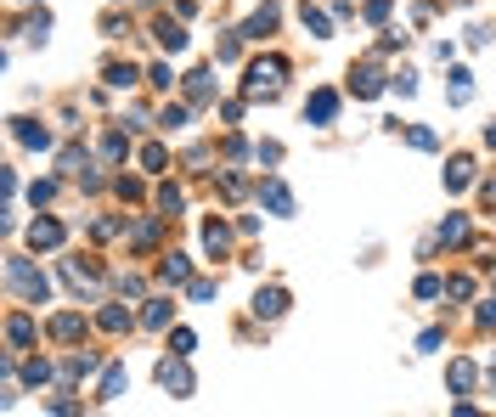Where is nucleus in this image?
Segmentation results:
<instances>
[{
	"label": "nucleus",
	"mask_w": 496,
	"mask_h": 417,
	"mask_svg": "<svg viewBox=\"0 0 496 417\" xmlns=\"http://www.w3.org/2000/svg\"><path fill=\"white\" fill-rule=\"evenodd\" d=\"M282 74H288V63H282V57H265V63H254V68H248V96H254V102H259V96H265V102H271V96H276V80H282Z\"/></svg>",
	"instance_id": "1"
},
{
	"label": "nucleus",
	"mask_w": 496,
	"mask_h": 417,
	"mask_svg": "<svg viewBox=\"0 0 496 417\" xmlns=\"http://www.w3.org/2000/svg\"><path fill=\"white\" fill-rule=\"evenodd\" d=\"M6 276H11V288H17L23 299H34V305L45 299V276H40L28 259H11V265H6Z\"/></svg>",
	"instance_id": "2"
},
{
	"label": "nucleus",
	"mask_w": 496,
	"mask_h": 417,
	"mask_svg": "<svg viewBox=\"0 0 496 417\" xmlns=\"http://www.w3.org/2000/svg\"><path fill=\"white\" fill-rule=\"evenodd\" d=\"M158 384H164L169 395H192V367H186V355H169L164 367H158Z\"/></svg>",
	"instance_id": "3"
},
{
	"label": "nucleus",
	"mask_w": 496,
	"mask_h": 417,
	"mask_svg": "<svg viewBox=\"0 0 496 417\" xmlns=\"http://www.w3.org/2000/svg\"><path fill=\"white\" fill-rule=\"evenodd\" d=\"M282 310H288V288H259V293H254V316L276 322Z\"/></svg>",
	"instance_id": "4"
},
{
	"label": "nucleus",
	"mask_w": 496,
	"mask_h": 417,
	"mask_svg": "<svg viewBox=\"0 0 496 417\" xmlns=\"http://www.w3.org/2000/svg\"><path fill=\"white\" fill-rule=\"evenodd\" d=\"M350 90H355V96H361V102H372V96H378V90H384V74H378V68H372V63H367V68H355V74H350Z\"/></svg>",
	"instance_id": "5"
},
{
	"label": "nucleus",
	"mask_w": 496,
	"mask_h": 417,
	"mask_svg": "<svg viewBox=\"0 0 496 417\" xmlns=\"http://www.w3.org/2000/svg\"><path fill=\"white\" fill-rule=\"evenodd\" d=\"M259 197H265V203H271V215H293V192H288V186H282V180H276V175H271V180H265V186H259Z\"/></svg>",
	"instance_id": "6"
},
{
	"label": "nucleus",
	"mask_w": 496,
	"mask_h": 417,
	"mask_svg": "<svg viewBox=\"0 0 496 417\" xmlns=\"http://www.w3.org/2000/svg\"><path fill=\"white\" fill-rule=\"evenodd\" d=\"M57 243H63V226L57 220H34L28 226V249H57Z\"/></svg>",
	"instance_id": "7"
},
{
	"label": "nucleus",
	"mask_w": 496,
	"mask_h": 417,
	"mask_svg": "<svg viewBox=\"0 0 496 417\" xmlns=\"http://www.w3.org/2000/svg\"><path fill=\"white\" fill-rule=\"evenodd\" d=\"M276 17H282V11H276V6H259V11H254V17H248V40H265V34H271V28H276Z\"/></svg>",
	"instance_id": "8"
},
{
	"label": "nucleus",
	"mask_w": 496,
	"mask_h": 417,
	"mask_svg": "<svg viewBox=\"0 0 496 417\" xmlns=\"http://www.w3.org/2000/svg\"><path fill=\"white\" fill-rule=\"evenodd\" d=\"M305 113H311V119H316V124H328L333 113H338V96H333V90H316V96H311V102H305Z\"/></svg>",
	"instance_id": "9"
},
{
	"label": "nucleus",
	"mask_w": 496,
	"mask_h": 417,
	"mask_svg": "<svg viewBox=\"0 0 496 417\" xmlns=\"http://www.w3.org/2000/svg\"><path fill=\"white\" fill-rule=\"evenodd\" d=\"M158 45H164V51H186V28H180L175 17H158Z\"/></svg>",
	"instance_id": "10"
},
{
	"label": "nucleus",
	"mask_w": 496,
	"mask_h": 417,
	"mask_svg": "<svg viewBox=\"0 0 496 417\" xmlns=\"http://www.w3.org/2000/svg\"><path fill=\"white\" fill-rule=\"evenodd\" d=\"M468 180H474V158H463V153H457V158H451V169H446V186H451V192H463Z\"/></svg>",
	"instance_id": "11"
},
{
	"label": "nucleus",
	"mask_w": 496,
	"mask_h": 417,
	"mask_svg": "<svg viewBox=\"0 0 496 417\" xmlns=\"http://www.w3.org/2000/svg\"><path fill=\"white\" fill-rule=\"evenodd\" d=\"M474 378H480V367H474V361H451V389H457V395H468V389H474Z\"/></svg>",
	"instance_id": "12"
},
{
	"label": "nucleus",
	"mask_w": 496,
	"mask_h": 417,
	"mask_svg": "<svg viewBox=\"0 0 496 417\" xmlns=\"http://www.w3.org/2000/svg\"><path fill=\"white\" fill-rule=\"evenodd\" d=\"M17 141H23V147H51V136H45L34 119H17Z\"/></svg>",
	"instance_id": "13"
},
{
	"label": "nucleus",
	"mask_w": 496,
	"mask_h": 417,
	"mask_svg": "<svg viewBox=\"0 0 496 417\" xmlns=\"http://www.w3.org/2000/svg\"><path fill=\"white\" fill-rule=\"evenodd\" d=\"M440 243H451V249H463V243H468V220H463V215H451V220L440 226Z\"/></svg>",
	"instance_id": "14"
},
{
	"label": "nucleus",
	"mask_w": 496,
	"mask_h": 417,
	"mask_svg": "<svg viewBox=\"0 0 496 417\" xmlns=\"http://www.w3.org/2000/svg\"><path fill=\"white\" fill-rule=\"evenodd\" d=\"M226 243H232L226 226H220V220H203V249H209V254H226Z\"/></svg>",
	"instance_id": "15"
},
{
	"label": "nucleus",
	"mask_w": 496,
	"mask_h": 417,
	"mask_svg": "<svg viewBox=\"0 0 496 417\" xmlns=\"http://www.w3.org/2000/svg\"><path fill=\"white\" fill-rule=\"evenodd\" d=\"M6 338H11V350H23V344L34 338V322H28V316H11V322H6Z\"/></svg>",
	"instance_id": "16"
},
{
	"label": "nucleus",
	"mask_w": 496,
	"mask_h": 417,
	"mask_svg": "<svg viewBox=\"0 0 496 417\" xmlns=\"http://www.w3.org/2000/svg\"><path fill=\"white\" fill-rule=\"evenodd\" d=\"M96 322H102L107 333H124V327H130V310H124V305H107V310H102Z\"/></svg>",
	"instance_id": "17"
},
{
	"label": "nucleus",
	"mask_w": 496,
	"mask_h": 417,
	"mask_svg": "<svg viewBox=\"0 0 496 417\" xmlns=\"http://www.w3.org/2000/svg\"><path fill=\"white\" fill-rule=\"evenodd\" d=\"M299 23H305V28H311V34H316V40H328V11H316V6H305V11H299Z\"/></svg>",
	"instance_id": "18"
},
{
	"label": "nucleus",
	"mask_w": 496,
	"mask_h": 417,
	"mask_svg": "<svg viewBox=\"0 0 496 417\" xmlns=\"http://www.w3.org/2000/svg\"><path fill=\"white\" fill-rule=\"evenodd\" d=\"M186 276H192L186 254H169V259H164V282H186Z\"/></svg>",
	"instance_id": "19"
},
{
	"label": "nucleus",
	"mask_w": 496,
	"mask_h": 417,
	"mask_svg": "<svg viewBox=\"0 0 496 417\" xmlns=\"http://www.w3.org/2000/svg\"><path fill=\"white\" fill-rule=\"evenodd\" d=\"M80 327H85V322H80V316H74V310H68V316H57V322H51V333H57V338H80Z\"/></svg>",
	"instance_id": "20"
},
{
	"label": "nucleus",
	"mask_w": 496,
	"mask_h": 417,
	"mask_svg": "<svg viewBox=\"0 0 496 417\" xmlns=\"http://www.w3.org/2000/svg\"><path fill=\"white\" fill-rule=\"evenodd\" d=\"M124 389V367H107V378H102V401H113Z\"/></svg>",
	"instance_id": "21"
},
{
	"label": "nucleus",
	"mask_w": 496,
	"mask_h": 417,
	"mask_svg": "<svg viewBox=\"0 0 496 417\" xmlns=\"http://www.w3.org/2000/svg\"><path fill=\"white\" fill-rule=\"evenodd\" d=\"M468 96H474V85H468V74H463V68H457V74H451V102H457V107H463V102H468Z\"/></svg>",
	"instance_id": "22"
},
{
	"label": "nucleus",
	"mask_w": 496,
	"mask_h": 417,
	"mask_svg": "<svg viewBox=\"0 0 496 417\" xmlns=\"http://www.w3.org/2000/svg\"><path fill=\"white\" fill-rule=\"evenodd\" d=\"M107 85H119V90H124V85H136V68H124V63H107Z\"/></svg>",
	"instance_id": "23"
},
{
	"label": "nucleus",
	"mask_w": 496,
	"mask_h": 417,
	"mask_svg": "<svg viewBox=\"0 0 496 417\" xmlns=\"http://www.w3.org/2000/svg\"><path fill=\"white\" fill-rule=\"evenodd\" d=\"M153 237H158V226H153V220H141V226H130V243H136V249H147Z\"/></svg>",
	"instance_id": "24"
},
{
	"label": "nucleus",
	"mask_w": 496,
	"mask_h": 417,
	"mask_svg": "<svg viewBox=\"0 0 496 417\" xmlns=\"http://www.w3.org/2000/svg\"><path fill=\"white\" fill-rule=\"evenodd\" d=\"M169 322V299H153V305H147V327H164Z\"/></svg>",
	"instance_id": "25"
},
{
	"label": "nucleus",
	"mask_w": 496,
	"mask_h": 417,
	"mask_svg": "<svg viewBox=\"0 0 496 417\" xmlns=\"http://www.w3.org/2000/svg\"><path fill=\"white\" fill-rule=\"evenodd\" d=\"M141 164H147L153 175H158V169L169 164V153H164V147H141Z\"/></svg>",
	"instance_id": "26"
},
{
	"label": "nucleus",
	"mask_w": 496,
	"mask_h": 417,
	"mask_svg": "<svg viewBox=\"0 0 496 417\" xmlns=\"http://www.w3.org/2000/svg\"><path fill=\"white\" fill-rule=\"evenodd\" d=\"M434 293H446V282L440 276H417V299H434Z\"/></svg>",
	"instance_id": "27"
},
{
	"label": "nucleus",
	"mask_w": 496,
	"mask_h": 417,
	"mask_svg": "<svg viewBox=\"0 0 496 417\" xmlns=\"http://www.w3.org/2000/svg\"><path fill=\"white\" fill-rule=\"evenodd\" d=\"M186 119H192V113H186V107H164V119H158V124H164V130H180V124H186Z\"/></svg>",
	"instance_id": "28"
},
{
	"label": "nucleus",
	"mask_w": 496,
	"mask_h": 417,
	"mask_svg": "<svg viewBox=\"0 0 496 417\" xmlns=\"http://www.w3.org/2000/svg\"><path fill=\"white\" fill-rule=\"evenodd\" d=\"M237 51H243V40H237V34H226V40H220V63H237Z\"/></svg>",
	"instance_id": "29"
},
{
	"label": "nucleus",
	"mask_w": 496,
	"mask_h": 417,
	"mask_svg": "<svg viewBox=\"0 0 496 417\" xmlns=\"http://www.w3.org/2000/svg\"><path fill=\"white\" fill-rule=\"evenodd\" d=\"M23 378H28V384H45V378H51V367H45V361H28V367H23Z\"/></svg>",
	"instance_id": "30"
},
{
	"label": "nucleus",
	"mask_w": 496,
	"mask_h": 417,
	"mask_svg": "<svg viewBox=\"0 0 496 417\" xmlns=\"http://www.w3.org/2000/svg\"><path fill=\"white\" fill-rule=\"evenodd\" d=\"M186 90H192V102H203V96H209V74H192V80H186Z\"/></svg>",
	"instance_id": "31"
},
{
	"label": "nucleus",
	"mask_w": 496,
	"mask_h": 417,
	"mask_svg": "<svg viewBox=\"0 0 496 417\" xmlns=\"http://www.w3.org/2000/svg\"><path fill=\"white\" fill-rule=\"evenodd\" d=\"M169 350H175V355H186V350H192V333H186V327H175V333H169Z\"/></svg>",
	"instance_id": "32"
},
{
	"label": "nucleus",
	"mask_w": 496,
	"mask_h": 417,
	"mask_svg": "<svg viewBox=\"0 0 496 417\" xmlns=\"http://www.w3.org/2000/svg\"><path fill=\"white\" fill-rule=\"evenodd\" d=\"M384 17H389V0H372L367 6V23H384Z\"/></svg>",
	"instance_id": "33"
},
{
	"label": "nucleus",
	"mask_w": 496,
	"mask_h": 417,
	"mask_svg": "<svg viewBox=\"0 0 496 417\" xmlns=\"http://www.w3.org/2000/svg\"><path fill=\"white\" fill-rule=\"evenodd\" d=\"M485 141H491V147H496V124H491V130H485Z\"/></svg>",
	"instance_id": "34"
}]
</instances>
